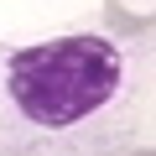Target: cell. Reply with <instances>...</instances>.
Listing matches in <instances>:
<instances>
[{"mask_svg": "<svg viewBox=\"0 0 156 156\" xmlns=\"http://www.w3.org/2000/svg\"><path fill=\"white\" fill-rule=\"evenodd\" d=\"M151 83L104 31H68L0 52V156H130Z\"/></svg>", "mask_w": 156, "mask_h": 156, "instance_id": "obj_1", "label": "cell"}, {"mask_svg": "<svg viewBox=\"0 0 156 156\" xmlns=\"http://www.w3.org/2000/svg\"><path fill=\"white\" fill-rule=\"evenodd\" d=\"M130 156H156V151H151V146H135V151H130Z\"/></svg>", "mask_w": 156, "mask_h": 156, "instance_id": "obj_3", "label": "cell"}, {"mask_svg": "<svg viewBox=\"0 0 156 156\" xmlns=\"http://www.w3.org/2000/svg\"><path fill=\"white\" fill-rule=\"evenodd\" d=\"M156 26V0H104V31L115 42H146Z\"/></svg>", "mask_w": 156, "mask_h": 156, "instance_id": "obj_2", "label": "cell"}]
</instances>
